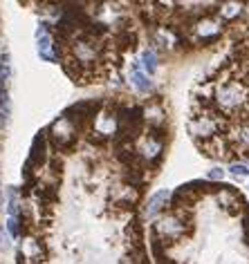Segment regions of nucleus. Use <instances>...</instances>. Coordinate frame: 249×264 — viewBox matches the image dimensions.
<instances>
[{
  "instance_id": "nucleus-1",
  "label": "nucleus",
  "mask_w": 249,
  "mask_h": 264,
  "mask_svg": "<svg viewBox=\"0 0 249 264\" xmlns=\"http://www.w3.org/2000/svg\"><path fill=\"white\" fill-rule=\"evenodd\" d=\"M50 141L54 148L59 150H70L72 146L76 143V137H79V132H76V128L72 126L70 121H67L65 117H59L54 123L50 126Z\"/></svg>"
},
{
  "instance_id": "nucleus-2",
  "label": "nucleus",
  "mask_w": 249,
  "mask_h": 264,
  "mask_svg": "<svg viewBox=\"0 0 249 264\" xmlns=\"http://www.w3.org/2000/svg\"><path fill=\"white\" fill-rule=\"evenodd\" d=\"M216 201H218V206L231 217L240 215L242 208H245V199H242V195L238 193L236 188H229V186H222L220 193L216 195Z\"/></svg>"
},
{
  "instance_id": "nucleus-3",
  "label": "nucleus",
  "mask_w": 249,
  "mask_h": 264,
  "mask_svg": "<svg viewBox=\"0 0 249 264\" xmlns=\"http://www.w3.org/2000/svg\"><path fill=\"white\" fill-rule=\"evenodd\" d=\"M48 159H50V143H48L45 132H40V134H36V137H34L32 152H29L27 164L32 166L34 170H40L45 164H48Z\"/></svg>"
},
{
  "instance_id": "nucleus-4",
  "label": "nucleus",
  "mask_w": 249,
  "mask_h": 264,
  "mask_svg": "<svg viewBox=\"0 0 249 264\" xmlns=\"http://www.w3.org/2000/svg\"><path fill=\"white\" fill-rule=\"evenodd\" d=\"M36 47H38V56L43 61H50V63H54L56 61L54 38H52V34H50L48 23H45L43 27H38V32H36Z\"/></svg>"
},
{
  "instance_id": "nucleus-5",
  "label": "nucleus",
  "mask_w": 249,
  "mask_h": 264,
  "mask_svg": "<svg viewBox=\"0 0 249 264\" xmlns=\"http://www.w3.org/2000/svg\"><path fill=\"white\" fill-rule=\"evenodd\" d=\"M169 197H171L169 190H159V193H155L153 197L148 199V206H146L148 217H155L162 208H166V201H169Z\"/></svg>"
},
{
  "instance_id": "nucleus-6",
  "label": "nucleus",
  "mask_w": 249,
  "mask_h": 264,
  "mask_svg": "<svg viewBox=\"0 0 249 264\" xmlns=\"http://www.w3.org/2000/svg\"><path fill=\"white\" fill-rule=\"evenodd\" d=\"M131 83L135 87H137L139 92H150V87H153V83H150V79L146 76V72H142L139 70V65H133V70H131Z\"/></svg>"
},
{
  "instance_id": "nucleus-7",
  "label": "nucleus",
  "mask_w": 249,
  "mask_h": 264,
  "mask_svg": "<svg viewBox=\"0 0 249 264\" xmlns=\"http://www.w3.org/2000/svg\"><path fill=\"white\" fill-rule=\"evenodd\" d=\"M142 65H144V70H146V76L155 74V70H157V54H155L153 49H146L142 54Z\"/></svg>"
},
{
  "instance_id": "nucleus-8",
  "label": "nucleus",
  "mask_w": 249,
  "mask_h": 264,
  "mask_svg": "<svg viewBox=\"0 0 249 264\" xmlns=\"http://www.w3.org/2000/svg\"><path fill=\"white\" fill-rule=\"evenodd\" d=\"M7 229H9V235L12 237H20L23 235V231H20V217H9L7 220Z\"/></svg>"
},
{
  "instance_id": "nucleus-9",
  "label": "nucleus",
  "mask_w": 249,
  "mask_h": 264,
  "mask_svg": "<svg viewBox=\"0 0 249 264\" xmlns=\"http://www.w3.org/2000/svg\"><path fill=\"white\" fill-rule=\"evenodd\" d=\"M229 173L233 175V177H249V168L245 164H231V168H229Z\"/></svg>"
},
{
  "instance_id": "nucleus-10",
  "label": "nucleus",
  "mask_w": 249,
  "mask_h": 264,
  "mask_svg": "<svg viewBox=\"0 0 249 264\" xmlns=\"http://www.w3.org/2000/svg\"><path fill=\"white\" fill-rule=\"evenodd\" d=\"M222 177H225V170H222V168H211L209 175H206V179H209V182H220Z\"/></svg>"
},
{
  "instance_id": "nucleus-11",
  "label": "nucleus",
  "mask_w": 249,
  "mask_h": 264,
  "mask_svg": "<svg viewBox=\"0 0 249 264\" xmlns=\"http://www.w3.org/2000/svg\"><path fill=\"white\" fill-rule=\"evenodd\" d=\"M0 237H3V235H0Z\"/></svg>"
}]
</instances>
